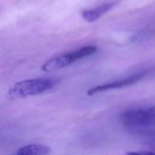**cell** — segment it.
I'll return each mask as SVG.
<instances>
[{
	"label": "cell",
	"mask_w": 155,
	"mask_h": 155,
	"mask_svg": "<svg viewBox=\"0 0 155 155\" xmlns=\"http://www.w3.org/2000/svg\"><path fill=\"white\" fill-rule=\"evenodd\" d=\"M59 79L35 78L18 82L9 90L8 95L13 98L25 97L45 92L56 85Z\"/></svg>",
	"instance_id": "cell-1"
},
{
	"label": "cell",
	"mask_w": 155,
	"mask_h": 155,
	"mask_svg": "<svg viewBox=\"0 0 155 155\" xmlns=\"http://www.w3.org/2000/svg\"><path fill=\"white\" fill-rule=\"evenodd\" d=\"M122 124L130 128L155 125V106L127 110L120 114Z\"/></svg>",
	"instance_id": "cell-2"
},
{
	"label": "cell",
	"mask_w": 155,
	"mask_h": 155,
	"mask_svg": "<svg viewBox=\"0 0 155 155\" xmlns=\"http://www.w3.org/2000/svg\"><path fill=\"white\" fill-rule=\"evenodd\" d=\"M97 48L94 46H86L73 52L57 56L48 59L45 62L42 69L44 71L51 72L64 68L76 60L94 53Z\"/></svg>",
	"instance_id": "cell-3"
},
{
	"label": "cell",
	"mask_w": 155,
	"mask_h": 155,
	"mask_svg": "<svg viewBox=\"0 0 155 155\" xmlns=\"http://www.w3.org/2000/svg\"><path fill=\"white\" fill-rule=\"evenodd\" d=\"M149 71H143V72L136 73L133 74L127 78L117 80L116 81H113L108 84H105L101 85H98L92 88H90L87 91V94L88 96H92L96 93L103 92L108 90L120 88L127 86H130L132 84H134L138 82L140 79H141L144 76H145Z\"/></svg>",
	"instance_id": "cell-4"
},
{
	"label": "cell",
	"mask_w": 155,
	"mask_h": 155,
	"mask_svg": "<svg viewBox=\"0 0 155 155\" xmlns=\"http://www.w3.org/2000/svg\"><path fill=\"white\" fill-rule=\"evenodd\" d=\"M115 2L105 3L93 9L84 10L81 13V16L87 22H94L109 11L115 5Z\"/></svg>",
	"instance_id": "cell-5"
},
{
	"label": "cell",
	"mask_w": 155,
	"mask_h": 155,
	"mask_svg": "<svg viewBox=\"0 0 155 155\" xmlns=\"http://www.w3.org/2000/svg\"><path fill=\"white\" fill-rule=\"evenodd\" d=\"M50 148L42 144H29L22 147L13 155H47Z\"/></svg>",
	"instance_id": "cell-6"
},
{
	"label": "cell",
	"mask_w": 155,
	"mask_h": 155,
	"mask_svg": "<svg viewBox=\"0 0 155 155\" xmlns=\"http://www.w3.org/2000/svg\"><path fill=\"white\" fill-rule=\"evenodd\" d=\"M127 155H155V151H130Z\"/></svg>",
	"instance_id": "cell-7"
}]
</instances>
